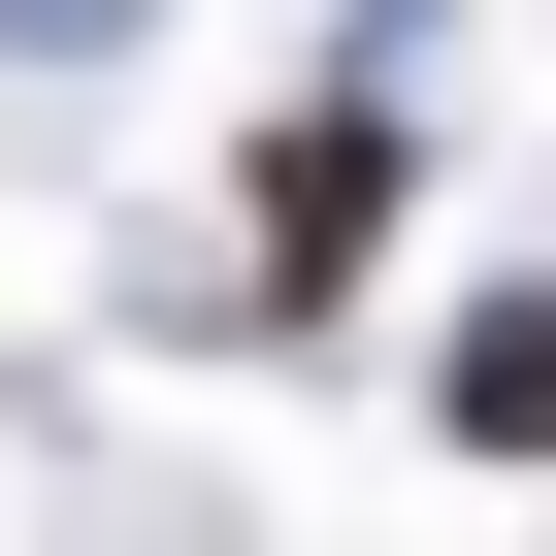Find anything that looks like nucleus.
I'll use <instances>...</instances> for the list:
<instances>
[{
	"label": "nucleus",
	"mask_w": 556,
	"mask_h": 556,
	"mask_svg": "<svg viewBox=\"0 0 556 556\" xmlns=\"http://www.w3.org/2000/svg\"><path fill=\"white\" fill-rule=\"evenodd\" d=\"M361 229H393V131H361V99H328V131H295V164H262V262H361Z\"/></svg>",
	"instance_id": "f257e3e1"
},
{
	"label": "nucleus",
	"mask_w": 556,
	"mask_h": 556,
	"mask_svg": "<svg viewBox=\"0 0 556 556\" xmlns=\"http://www.w3.org/2000/svg\"><path fill=\"white\" fill-rule=\"evenodd\" d=\"M458 426H491V458H556V295H491V328H458Z\"/></svg>",
	"instance_id": "f03ea898"
}]
</instances>
